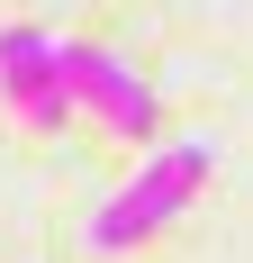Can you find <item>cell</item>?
I'll return each instance as SVG.
<instances>
[{"instance_id": "1", "label": "cell", "mask_w": 253, "mask_h": 263, "mask_svg": "<svg viewBox=\"0 0 253 263\" xmlns=\"http://www.w3.org/2000/svg\"><path fill=\"white\" fill-rule=\"evenodd\" d=\"M199 182H208V145H172V155H154L145 173L91 218V245H100V254H126V245L163 236V218L190 209V191H199Z\"/></svg>"}, {"instance_id": "2", "label": "cell", "mask_w": 253, "mask_h": 263, "mask_svg": "<svg viewBox=\"0 0 253 263\" xmlns=\"http://www.w3.org/2000/svg\"><path fill=\"white\" fill-rule=\"evenodd\" d=\"M54 91H64V109H100L118 136H154L145 82L126 64H109V54H91V46H54Z\"/></svg>"}, {"instance_id": "3", "label": "cell", "mask_w": 253, "mask_h": 263, "mask_svg": "<svg viewBox=\"0 0 253 263\" xmlns=\"http://www.w3.org/2000/svg\"><path fill=\"white\" fill-rule=\"evenodd\" d=\"M0 100L27 109L36 127H64V91H54V46L46 36H27V27L0 36Z\"/></svg>"}]
</instances>
